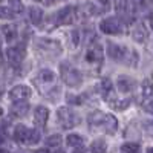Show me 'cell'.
<instances>
[{"mask_svg":"<svg viewBox=\"0 0 153 153\" xmlns=\"http://www.w3.org/2000/svg\"><path fill=\"white\" fill-rule=\"evenodd\" d=\"M60 75H61V80L69 87H78L83 81L81 74L71 65H68V63H61L60 65Z\"/></svg>","mask_w":153,"mask_h":153,"instance_id":"obj_1","label":"cell"},{"mask_svg":"<svg viewBox=\"0 0 153 153\" xmlns=\"http://www.w3.org/2000/svg\"><path fill=\"white\" fill-rule=\"evenodd\" d=\"M57 121L60 123V126L63 129H71V127H74L78 123V117L72 110H69L68 107H61L57 112Z\"/></svg>","mask_w":153,"mask_h":153,"instance_id":"obj_2","label":"cell"},{"mask_svg":"<svg viewBox=\"0 0 153 153\" xmlns=\"http://www.w3.org/2000/svg\"><path fill=\"white\" fill-rule=\"evenodd\" d=\"M100 29L104 34H110V35H118L123 32V25L117 17H107L100 23Z\"/></svg>","mask_w":153,"mask_h":153,"instance_id":"obj_3","label":"cell"},{"mask_svg":"<svg viewBox=\"0 0 153 153\" xmlns=\"http://www.w3.org/2000/svg\"><path fill=\"white\" fill-rule=\"evenodd\" d=\"M127 52H129V48H124V46H120V45H115L112 42L107 43V55L115 60V61H126V57H127Z\"/></svg>","mask_w":153,"mask_h":153,"instance_id":"obj_4","label":"cell"},{"mask_svg":"<svg viewBox=\"0 0 153 153\" xmlns=\"http://www.w3.org/2000/svg\"><path fill=\"white\" fill-rule=\"evenodd\" d=\"M31 97V89L25 84H20V86H16L11 89L9 92V98L16 103H23L25 100H28Z\"/></svg>","mask_w":153,"mask_h":153,"instance_id":"obj_5","label":"cell"},{"mask_svg":"<svg viewBox=\"0 0 153 153\" xmlns=\"http://www.w3.org/2000/svg\"><path fill=\"white\" fill-rule=\"evenodd\" d=\"M98 9L95 8L94 3L87 2V3H83V5H78L75 8V17L78 19H87V17H92L95 14H98Z\"/></svg>","mask_w":153,"mask_h":153,"instance_id":"obj_6","label":"cell"},{"mask_svg":"<svg viewBox=\"0 0 153 153\" xmlns=\"http://www.w3.org/2000/svg\"><path fill=\"white\" fill-rule=\"evenodd\" d=\"M6 57H8V60H9L11 65L19 66L20 63L23 61V58H25V49L20 48V46L8 48V49H6Z\"/></svg>","mask_w":153,"mask_h":153,"instance_id":"obj_7","label":"cell"},{"mask_svg":"<svg viewBox=\"0 0 153 153\" xmlns=\"http://www.w3.org/2000/svg\"><path fill=\"white\" fill-rule=\"evenodd\" d=\"M117 12L121 19L129 20L133 12V2L132 0H118L117 2Z\"/></svg>","mask_w":153,"mask_h":153,"instance_id":"obj_8","label":"cell"},{"mask_svg":"<svg viewBox=\"0 0 153 153\" xmlns=\"http://www.w3.org/2000/svg\"><path fill=\"white\" fill-rule=\"evenodd\" d=\"M74 17H75V8L65 6L57 12V23L58 25H71Z\"/></svg>","mask_w":153,"mask_h":153,"instance_id":"obj_9","label":"cell"},{"mask_svg":"<svg viewBox=\"0 0 153 153\" xmlns=\"http://www.w3.org/2000/svg\"><path fill=\"white\" fill-rule=\"evenodd\" d=\"M37 46L43 49L45 52H52V54H57L61 51V46L58 42L55 40H49V38H38L37 40Z\"/></svg>","mask_w":153,"mask_h":153,"instance_id":"obj_10","label":"cell"},{"mask_svg":"<svg viewBox=\"0 0 153 153\" xmlns=\"http://www.w3.org/2000/svg\"><path fill=\"white\" fill-rule=\"evenodd\" d=\"M103 57H104L103 48H101L100 45H92L86 52V60L89 63H101L103 61Z\"/></svg>","mask_w":153,"mask_h":153,"instance_id":"obj_11","label":"cell"},{"mask_svg":"<svg viewBox=\"0 0 153 153\" xmlns=\"http://www.w3.org/2000/svg\"><path fill=\"white\" fill-rule=\"evenodd\" d=\"M48 118H49V109L45 107V106H38V107L35 109V112H34V123H35L37 126L43 127V126L46 124Z\"/></svg>","mask_w":153,"mask_h":153,"instance_id":"obj_12","label":"cell"},{"mask_svg":"<svg viewBox=\"0 0 153 153\" xmlns=\"http://www.w3.org/2000/svg\"><path fill=\"white\" fill-rule=\"evenodd\" d=\"M104 120H106V113H103L101 110L91 112V113H89V117H87V121H89V124H91L92 127H98V126L103 127Z\"/></svg>","mask_w":153,"mask_h":153,"instance_id":"obj_13","label":"cell"},{"mask_svg":"<svg viewBox=\"0 0 153 153\" xmlns=\"http://www.w3.org/2000/svg\"><path fill=\"white\" fill-rule=\"evenodd\" d=\"M135 86V80L130 78L127 75H120L118 76V89L121 92H129L132 91V87Z\"/></svg>","mask_w":153,"mask_h":153,"instance_id":"obj_14","label":"cell"},{"mask_svg":"<svg viewBox=\"0 0 153 153\" xmlns=\"http://www.w3.org/2000/svg\"><path fill=\"white\" fill-rule=\"evenodd\" d=\"M37 84L40 86L42 83L43 84H46V83H54L55 81V74L52 72V71H49V69H45V71H42L40 74L37 75Z\"/></svg>","mask_w":153,"mask_h":153,"instance_id":"obj_15","label":"cell"},{"mask_svg":"<svg viewBox=\"0 0 153 153\" xmlns=\"http://www.w3.org/2000/svg\"><path fill=\"white\" fill-rule=\"evenodd\" d=\"M28 136H29V129L25 126H17L14 130V139L17 143H28Z\"/></svg>","mask_w":153,"mask_h":153,"instance_id":"obj_16","label":"cell"},{"mask_svg":"<svg viewBox=\"0 0 153 153\" xmlns=\"http://www.w3.org/2000/svg\"><path fill=\"white\" fill-rule=\"evenodd\" d=\"M132 37H133V40L138 42V43H143L146 42V38H147V31L144 28V25H136L133 32H132Z\"/></svg>","mask_w":153,"mask_h":153,"instance_id":"obj_17","label":"cell"},{"mask_svg":"<svg viewBox=\"0 0 153 153\" xmlns=\"http://www.w3.org/2000/svg\"><path fill=\"white\" fill-rule=\"evenodd\" d=\"M28 110H29V106H28L26 103H17V104L12 106V109H11V115H12L14 118L25 117V115L28 113Z\"/></svg>","mask_w":153,"mask_h":153,"instance_id":"obj_18","label":"cell"},{"mask_svg":"<svg viewBox=\"0 0 153 153\" xmlns=\"http://www.w3.org/2000/svg\"><path fill=\"white\" fill-rule=\"evenodd\" d=\"M103 127H104V130H106L107 133H110V135L115 133V132H117V127H118V121H117V118L112 117V115H106V120H104Z\"/></svg>","mask_w":153,"mask_h":153,"instance_id":"obj_19","label":"cell"},{"mask_svg":"<svg viewBox=\"0 0 153 153\" xmlns=\"http://www.w3.org/2000/svg\"><path fill=\"white\" fill-rule=\"evenodd\" d=\"M29 20L34 25H40L42 20H43V11L37 6H31L29 8Z\"/></svg>","mask_w":153,"mask_h":153,"instance_id":"obj_20","label":"cell"},{"mask_svg":"<svg viewBox=\"0 0 153 153\" xmlns=\"http://www.w3.org/2000/svg\"><path fill=\"white\" fill-rule=\"evenodd\" d=\"M106 149H107V146H106V143L103 141V139H95V141L91 144L92 153H106Z\"/></svg>","mask_w":153,"mask_h":153,"instance_id":"obj_21","label":"cell"},{"mask_svg":"<svg viewBox=\"0 0 153 153\" xmlns=\"http://www.w3.org/2000/svg\"><path fill=\"white\" fill-rule=\"evenodd\" d=\"M101 94L104 95V98L107 100L109 95L112 94V81L109 78H104L103 81H101Z\"/></svg>","mask_w":153,"mask_h":153,"instance_id":"obj_22","label":"cell"},{"mask_svg":"<svg viewBox=\"0 0 153 153\" xmlns=\"http://www.w3.org/2000/svg\"><path fill=\"white\" fill-rule=\"evenodd\" d=\"M83 144V138L78 135H69L68 136V146L69 147H81Z\"/></svg>","mask_w":153,"mask_h":153,"instance_id":"obj_23","label":"cell"},{"mask_svg":"<svg viewBox=\"0 0 153 153\" xmlns=\"http://www.w3.org/2000/svg\"><path fill=\"white\" fill-rule=\"evenodd\" d=\"M2 29H3L5 38H6L8 42H12V40L16 38V35H17V31H16V28H14V26H3Z\"/></svg>","mask_w":153,"mask_h":153,"instance_id":"obj_24","label":"cell"},{"mask_svg":"<svg viewBox=\"0 0 153 153\" xmlns=\"http://www.w3.org/2000/svg\"><path fill=\"white\" fill-rule=\"evenodd\" d=\"M46 146L48 147H55V146H60L61 144V136L60 135H51L46 138Z\"/></svg>","mask_w":153,"mask_h":153,"instance_id":"obj_25","label":"cell"},{"mask_svg":"<svg viewBox=\"0 0 153 153\" xmlns=\"http://www.w3.org/2000/svg\"><path fill=\"white\" fill-rule=\"evenodd\" d=\"M138 150H139V146L135 144V143H127L121 147L123 153H138Z\"/></svg>","mask_w":153,"mask_h":153,"instance_id":"obj_26","label":"cell"},{"mask_svg":"<svg viewBox=\"0 0 153 153\" xmlns=\"http://www.w3.org/2000/svg\"><path fill=\"white\" fill-rule=\"evenodd\" d=\"M130 104V100H121V101H112V107L117 110H124Z\"/></svg>","mask_w":153,"mask_h":153,"instance_id":"obj_27","label":"cell"},{"mask_svg":"<svg viewBox=\"0 0 153 153\" xmlns=\"http://www.w3.org/2000/svg\"><path fill=\"white\" fill-rule=\"evenodd\" d=\"M9 9L12 12H22L23 11V3H22V0H9Z\"/></svg>","mask_w":153,"mask_h":153,"instance_id":"obj_28","label":"cell"},{"mask_svg":"<svg viewBox=\"0 0 153 153\" xmlns=\"http://www.w3.org/2000/svg\"><path fill=\"white\" fill-rule=\"evenodd\" d=\"M38 141H40V132L35 129H31L29 136H28V144H37Z\"/></svg>","mask_w":153,"mask_h":153,"instance_id":"obj_29","label":"cell"},{"mask_svg":"<svg viewBox=\"0 0 153 153\" xmlns=\"http://www.w3.org/2000/svg\"><path fill=\"white\" fill-rule=\"evenodd\" d=\"M14 17V12L6 6H0V19H12Z\"/></svg>","mask_w":153,"mask_h":153,"instance_id":"obj_30","label":"cell"},{"mask_svg":"<svg viewBox=\"0 0 153 153\" xmlns=\"http://www.w3.org/2000/svg\"><path fill=\"white\" fill-rule=\"evenodd\" d=\"M143 91H144V95L146 97H153V86L150 83H146L143 86Z\"/></svg>","mask_w":153,"mask_h":153,"instance_id":"obj_31","label":"cell"},{"mask_svg":"<svg viewBox=\"0 0 153 153\" xmlns=\"http://www.w3.org/2000/svg\"><path fill=\"white\" fill-rule=\"evenodd\" d=\"M78 37H80L78 31H76V29H75V31H72V46H74V48H75L76 45H78V40H80Z\"/></svg>","mask_w":153,"mask_h":153,"instance_id":"obj_32","label":"cell"},{"mask_svg":"<svg viewBox=\"0 0 153 153\" xmlns=\"http://www.w3.org/2000/svg\"><path fill=\"white\" fill-rule=\"evenodd\" d=\"M146 110H149L150 113H153V100H149L146 103Z\"/></svg>","mask_w":153,"mask_h":153,"instance_id":"obj_33","label":"cell"},{"mask_svg":"<svg viewBox=\"0 0 153 153\" xmlns=\"http://www.w3.org/2000/svg\"><path fill=\"white\" fill-rule=\"evenodd\" d=\"M146 2H147V0H135V3H136L138 6H141V8L146 5Z\"/></svg>","mask_w":153,"mask_h":153,"instance_id":"obj_34","label":"cell"},{"mask_svg":"<svg viewBox=\"0 0 153 153\" xmlns=\"http://www.w3.org/2000/svg\"><path fill=\"white\" fill-rule=\"evenodd\" d=\"M149 25H150V28L153 29V12H152V14H149Z\"/></svg>","mask_w":153,"mask_h":153,"instance_id":"obj_35","label":"cell"},{"mask_svg":"<svg viewBox=\"0 0 153 153\" xmlns=\"http://www.w3.org/2000/svg\"><path fill=\"white\" fill-rule=\"evenodd\" d=\"M75 153H84V149H81V147H78L75 150Z\"/></svg>","mask_w":153,"mask_h":153,"instance_id":"obj_36","label":"cell"},{"mask_svg":"<svg viewBox=\"0 0 153 153\" xmlns=\"http://www.w3.org/2000/svg\"><path fill=\"white\" fill-rule=\"evenodd\" d=\"M45 2H46V5H52L55 0H45Z\"/></svg>","mask_w":153,"mask_h":153,"instance_id":"obj_37","label":"cell"},{"mask_svg":"<svg viewBox=\"0 0 153 153\" xmlns=\"http://www.w3.org/2000/svg\"><path fill=\"white\" fill-rule=\"evenodd\" d=\"M35 153H48V152H46V150H37Z\"/></svg>","mask_w":153,"mask_h":153,"instance_id":"obj_38","label":"cell"},{"mask_svg":"<svg viewBox=\"0 0 153 153\" xmlns=\"http://www.w3.org/2000/svg\"><path fill=\"white\" fill-rule=\"evenodd\" d=\"M101 2H103V3H104V5H107V3H109V2H110V0H101Z\"/></svg>","mask_w":153,"mask_h":153,"instance_id":"obj_39","label":"cell"},{"mask_svg":"<svg viewBox=\"0 0 153 153\" xmlns=\"http://www.w3.org/2000/svg\"><path fill=\"white\" fill-rule=\"evenodd\" d=\"M54 153H65V150H57V152H54Z\"/></svg>","mask_w":153,"mask_h":153,"instance_id":"obj_40","label":"cell"},{"mask_svg":"<svg viewBox=\"0 0 153 153\" xmlns=\"http://www.w3.org/2000/svg\"><path fill=\"white\" fill-rule=\"evenodd\" d=\"M147 153H153V147H152V149H149V150H147Z\"/></svg>","mask_w":153,"mask_h":153,"instance_id":"obj_41","label":"cell"},{"mask_svg":"<svg viewBox=\"0 0 153 153\" xmlns=\"http://www.w3.org/2000/svg\"><path fill=\"white\" fill-rule=\"evenodd\" d=\"M2 113H3V110H2V107H0V117H2Z\"/></svg>","mask_w":153,"mask_h":153,"instance_id":"obj_42","label":"cell"},{"mask_svg":"<svg viewBox=\"0 0 153 153\" xmlns=\"http://www.w3.org/2000/svg\"><path fill=\"white\" fill-rule=\"evenodd\" d=\"M0 95H2V86H0Z\"/></svg>","mask_w":153,"mask_h":153,"instance_id":"obj_43","label":"cell"},{"mask_svg":"<svg viewBox=\"0 0 153 153\" xmlns=\"http://www.w3.org/2000/svg\"><path fill=\"white\" fill-rule=\"evenodd\" d=\"M0 153H6V152H5V150H0Z\"/></svg>","mask_w":153,"mask_h":153,"instance_id":"obj_44","label":"cell"},{"mask_svg":"<svg viewBox=\"0 0 153 153\" xmlns=\"http://www.w3.org/2000/svg\"><path fill=\"white\" fill-rule=\"evenodd\" d=\"M0 63H2V54H0Z\"/></svg>","mask_w":153,"mask_h":153,"instance_id":"obj_45","label":"cell"},{"mask_svg":"<svg viewBox=\"0 0 153 153\" xmlns=\"http://www.w3.org/2000/svg\"><path fill=\"white\" fill-rule=\"evenodd\" d=\"M0 45H2V37H0Z\"/></svg>","mask_w":153,"mask_h":153,"instance_id":"obj_46","label":"cell"},{"mask_svg":"<svg viewBox=\"0 0 153 153\" xmlns=\"http://www.w3.org/2000/svg\"><path fill=\"white\" fill-rule=\"evenodd\" d=\"M35 2H38V0H35Z\"/></svg>","mask_w":153,"mask_h":153,"instance_id":"obj_47","label":"cell"},{"mask_svg":"<svg viewBox=\"0 0 153 153\" xmlns=\"http://www.w3.org/2000/svg\"><path fill=\"white\" fill-rule=\"evenodd\" d=\"M0 2H2V0H0Z\"/></svg>","mask_w":153,"mask_h":153,"instance_id":"obj_48","label":"cell"},{"mask_svg":"<svg viewBox=\"0 0 153 153\" xmlns=\"http://www.w3.org/2000/svg\"><path fill=\"white\" fill-rule=\"evenodd\" d=\"M152 2H153V0H152Z\"/></svg>","mask_w":153,"mask_h":153,"instance_id":"obj_49","label":"cell"}]
</instances>
